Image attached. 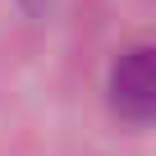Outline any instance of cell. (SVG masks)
I'll return each mask as SVG.
<instances>
[{"label":"cell","mask_w":156,"mask_h":156,"mask_svg":"<svg viewBox=\"0 0 156 156\" xmlns=\"http://www.w3.org/2000/svg\"><path fill=\"white\" fill-rule=\"evenodd\" d=\"M106 97L110 110L129 124H147L156 110V73H151V46H129L115 55L110 78H106Z\"/></svg>","instance_id":"6da1fadb"}]
</instances>
